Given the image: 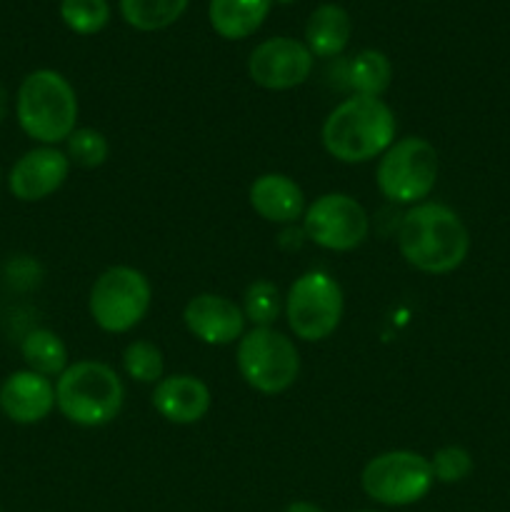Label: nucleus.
Listing matches in <instances>:
<instances>
[{"label":"nucleus","mask_w":510,"mask_h":512,"mask_svg":"<svg viewBox=\"0 0 510 512\" xmlns=\"http://www.w3.org/2000/svg\"><path fill=\"white\" fill-rule=\"evenodd\" d=\"M398 248L410 268L428 275H448L468 258L470 233L453 208L425 200L410 205L400 220Z\"/></svg>","instance_id":"f257e3e1"},{"label":"nucleus","mask_w":510,"mask_h":512,"mask_svg":"<svg viewBox=\"0 0 510 512\" xmlns=\"http://www.w3.org/2000/svg\"><path fill=\"white\" fill-rule=\"evenodd\" d=\"M398 120L388 103L370 95H350L323 123V148L340 163H368L395 143Z\"/></svg>","instance_id":"f03ea898"},{"label":"nucleus","mask_w":510,"mask_h":512,"mask_svg":"<svg viewBox=\"0 0 510 512\" xmlns=\"http://www.w3.org/2000/svg\"><path fill=\"white\" fill-rule=\"evenodd\" d=\"M15 115L23 133L35 143L58 145L70 138L78 123V95L58 70H33L20 83Z\"/></svg>","instance_id":"7ed1b4c3"},{"label":"nucleus","mask_w":510,"mask_h":512,"mask_svg":"<svg viewBox=\"0 0 510 512\" xmlns=\"http://www.w3.org/2000/svg\"><path fill=\"white\" fill-rule=\"evenodd\" d=\"M125 388L120 375L100 360L68 365L55 383V408L80 428H103L123 410Z\"/></svg>","instance_id":"20e7f679"},{"label":"nucleus","mask_w":510,"mask_h":512,"mask_svg":"<svg viewBox=\"0 0 510 512\" xmlns=\"http://www.w3.org/2000/svg\"><path fill=\"white\" fill-rule=\"evenodd\" d=\"M438 150L425 138H400L380 155L375 183L380 195L390 203H425L438 183Z\"/></svg>","instance_id":"39448f33"},{"label":"nucleus","mask_w":510,"mask_h":512,"mask_svg":"<svg viewBox=\"0 0 510 512\" xmlns=\"http://www.w3.org/2000/svg\"><path fill=\"white\" fill-rule=\"evenodd\" d=\"M153 303L150 280L130 265H113L95 278L88 295L90 318L105 333H128L143 323Z\"/></svg>","instance_id":"423d86ee"},{"label":"nucleus","mask_w":510,"mask_h":512,"mask_svg":"<svg viewBox=\"0 0 510 512\" xmlns=\"http://www.w3.org/2000/svg\"><path fill=\"white\" fill-rule=\"evenodd\" d=\"M235 365L250 388L263 395H278L298 380L300 353L280 330L253 328L238 340Z\"/></svg>","instance_id":"0eeeda50"},{"label":"nucleus","mask_w":510,"mask_h":512,"mask_svg":"<svg viewBox=\"0 0 510 512\" xmlns=\"http://www.w3.org/2000/svg\"><path fill=\"white\" fill-rule=\"evenodd\" d=\"M430 460L413 450H388L375 455L360 473V488L373 503L385 508L415 505L433 488Z\"/></svg>","instance_id":"6e6552de"},{"label":"nucleus","mask_w":510,"mask_h":512,"mask_svg":"<svg viewBox=\"0 0 510 512\" xmlns=\"http://www.w3.org/2000/svg\"><path fill=\"white\" fill-rule=\"evenodd\" d=\"M343 290L323 270H308L290 285L285 295V318L295 338L320 343L338 330L343 320Z\"/></svg>","instance_id":"1a4fd4ad"},{"label":"nucleus","mask_w":510,"mask_h":512,"mask_svg":"<svg viewBox=\"0 0 510 512\" xmlns=\"http://www.w3.org/2000/svg\"><path fill=\"white\" fill-rule=\"evenodd\" d=\"M303 233L310 243L333 253H348L365 243L370 218L363 205L345 193H325L305 208Z\"/></svg>","instance_id":"9d476101"},{"label":"nucleus","mask_w":510,"mask_h":512,"mask_svg":"<svg viewBox=\"0 0 510 512\" xmlns=\"http://www.w3.org/2000/svg\"><path fill=\"white\" fill-rule=\"evenodd\" d=\"M313 53L295 38H268L248 58V75L265 90H290L303 85L313 73Z\"/></svg>","instance_id":"9b49d317"},{"label":"nucleus","mask_w":510,"mask_h":512,"mask_svg":"<svg viewBox=\"0 0 510 512\" xmlns=\"http://www.w3.org/2000/svg\"><path fill=\"white\" fill-rule=\"evenodd\" d=\"M70 173V160L55 145L28 150L8 175V188L23 203H38L63 188Z\"/></svg>","instance_id":"f8f14e48"},{"label":"nucleus","mask_w":510,"mask_h":512,"mask_svg":"<svg viewBox=\"0 0 510 512\" xmlns=\"http://www.w3.org/2000/svg\"><path fill=\"white\" fill-rule=\"evenodd\" d=\"M183 323L193 338L205 345H230L243 338L245 315L235 300L215 293H200L188 300L183 310Z\"/></svg>","instance_id":"ddd939ff"},{"label":"nucleus","mask_w":510,"mask_h":512,"mask_svg":"<svg viewBox=\"0 0 510 512\" xmlns=\"http://www.w3.org/2000/svg\"><path fill=\"white\" fill-rule=\"evenodd\" d=\"M55 408V385L33 370H18L0 385V410L18 425H35Z\"/></svg>","instance_id":"4468645a"},{"label":"nucleus","mask_w":510,"mask_h":512,"mask_svg":"<svg viewBox=\"0 0 510 512\" xmlns=\"http://www.w3.org/2000/svg\"><path fill=\"white\" fill-rule=\"evenodd\" d=\"M153 408L173 425H193L210 410V390L195 375H168L153 390Z\"/></svg>","instance_id":"2eb2a0df"},{"label":"nucleus","mask_w":510,"mask_h":512,"mask_svg":"<svg viewBox=\"0 0 510 512\" xmlns=\"http://www.w3.org/2000/svg\"><path fill=\"white\" fill-rule=\"evenodd\" d=\"M250 208L275 225H293L305 215L303 188L283 173H265L250 183Z\"/></svg>","instance_id":"dca6fc26"},{"label":"nucleus","mask_w":510,"mask_h":512,"mask_svg":"<svg viewBox=\"0 0 510 512\" xmlns=\"http://www.w3.org/2000/svg\"><path fill=\"white\" fill-rule=\"evenodd\" d=\"M353 23L348 10L335 3H323L310 13L305 23V45L313 58H335L350 43Z\"/></svg>","instance_id":"f3484780"},{"label":"nucleus","mask_w":510,"mask_h":512,"mask_svg":"<svg viewBox=\"0 0 510 512\" xmlns=\"http://www.w3.org/2000/svg\"><path fill=\"white\" fill-rule=\"evenodd\" d=\"M273 0H210L208 20L225 40H245L265 23Z\"/></svg>","instance_id":"a211bd4d"},{"label":"nucleus","mask_w":510,"mask_h":512,"mask_svg":"<svg viewBox=\"0 0 510 512\" xmlns=\"http://www.w3.org/2000/svg\"><path fill=\"white\" fill-rule=\"evenodd\" d=\"M25 365L33 373L45 375V378H60L63 370L68 368V348L53 330H30L20 345Z\"/></svg>","instance_id":"6ab92c4d"},{"label":"nucleus","mask_w":510,"mask_h":512,"mask_svg":"<svg viewBox=\"0 0 510 512\" xmlns=\"http://www.w3.org/2000/svg\"><path fill=\"white\" fill-rule=\"evenodd\" d=\"M390 80H393V65L388 55L380 50H360L348 63V85L355 90V95L380 98L390 88Z\"/></svg>","instance_id":"aec40b11"},{"label":"nucleus","mask_w":510,"mask_h":512,"mask_svg":"<svg viewBox=\"0 0 510 512\" xmlns=\"http://www.w3.org/2000/svg\"><path fill=\"white\" fill-rule=\"evenodd\" d=\"M190 0H120L125 23L143 33L170 28L185 13Z\"/></svg>","instance_id":"412c9836"},{"label":"nucleus","mask_w":510,"mask_h":512,"mask_svg":"<svg viewBox=\"0 0 510 512\" xmlns=\"http://www.w3.org/2000/svg\"><path fill=\"white\" fill-rule=\"evenodd\" d=\"M123 368L125 373H128V378H133L135 383L143 385H155L165 378L163 353H160L158 345L150 343V340H133V343L125 345Z\"/></svg>","instance_id":"4be33fe9"},{"label":"nucleus","mask_w":510,"mask_h":512,"mask_svg":"<svg viewBox=\"0 0 510 512\" xmlns=\"http://www.w3.org/2000/svg\"><path fill=\"white\" fill-rule=\"evenodd\" d=\"M280 308H283V303H280L278 285L270 283V280H255L245 288L243 315L245 320L253 323V328H273Z\"/></svg>","instance_id":"5701e85b"},{"label":"nucleus","mask_w":510,"mask_h":512,"mask_svg":"<svg viewBox=\"0 0 510 512\" xmlns=\"http://www.w3.org/2000/svg\"><path fill=\"white\" fill-rule=\"evenodd\" d=\"M60 18L73 33L95 35L108 25L110 5L108 0H63Z\"/></svg>","instance_id":"b1692460"},{"label":"nucleus","mask_w":510,"mask_h":512,"mask_svg":"<svg viewBox=\"0 0 510 512\" xmlns=\"http://www.w3.org/2000/svg\"><path fill=\"white\" fill-rule=\"evenodd\" d=\"M65 145H68L65 155H68L70 163L85 170L100 168L110 155L108 138L95 128H75L70 138L65 140Z\"/></svg>","instance_id":"393cba45"},{"label":"nucleus","mask_w":510,"mask_h":512,"mask_svg":"<svg viewBox=\"0 0 510 512\" xmlns=\"http://www.w3.org/2000/svg\"><path fill=\"white\" fill-rule=\"evenodd\" d=\"M430 468H433V478L438 483H463L473 473V455L460 445H445V448L435 450V455L430 458Z\"/></svg>","instance_id":"a878e982"},{"label":"nucleus","mask_w":510,"mask_h":512,"mask_svg":"<svg viewBox=\"0 0 510 512\" xmlns=\"http://www.w3.org/2000/svg\"><path fill=\"white\" fill-rule=\"evenodd\" d=\"M285 512H325L320 505L315 503H308V500H295V503H290Z\"/></svg>","instance_id":"bb28decb"},{"label":"nucleus","mask_w":510,"mask_h":512,"mask_svg":"<svg viewBox=\"0 0 510 512\" xmlns=\"http://www.w3.org/2000/svg\"><path fill=\"white\" fill-rule=\"evenodd\" d=\"M8 113V93H5V85L0 83V120Z\"/></svg>","instance_id":"cd10ccee"},{"label":"nucleus","mask_w":510,"mask_h":512,"mask_svg":"<svg viewBox=\"0 0 510 512\" xmlns=\"http://www.w3.org/2000/svg\"><path fill=\"white\" fill-rule=\"evenodd\" d=\"M275 3H280V5H290V3H295V0H275Z\"/></svg>","instance_id":"c85d7f7f"},{"label":"nucleus","mask_w":510,"mask_h":512,"mask_svg":"<svg viewBox=\"0 0 510 512\" xmlns=\"http://www.w3.org/2000/svg\"><path fill=\"white\" fill-rule=\"evenodd\" d=\"M358 512H378V510H358Z\"/></svg>","instance_id":"c756f323"},{"label":"nucleus","mask_w":510,"mask_h":512,"mask_svg":"<svg viewBox=\"0 0 510 512\" xmlns=\"http://www.w3.org/2000/svg\"><path fill=\"white\" fill-rule=\"evenodd\" d=\"M0 512H3V510H0Z\"/></svg>","instance_id":"7c9ffc66"}]
</instances>
